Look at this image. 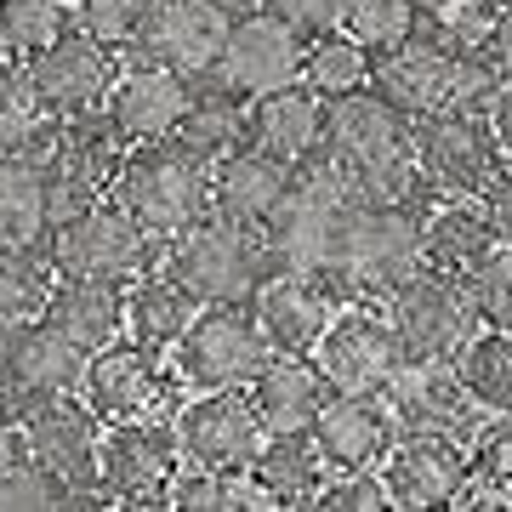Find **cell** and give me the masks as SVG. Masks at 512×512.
<instances>
[{
  "label": "cell",
  "instance_id": "1",
  "mask_svg": "<svg viewBox=\"0 0 512 512\" xmlns=\"http://www.w3.org/2000/svg\"><path fill=\"white\" fill-rule=\"evenodd\" d=\"M325 148L348 165L359 200H382V205H393V200L433 205L439 200L416 171V120L404 109H393L376 86H359V92L330 103Z\"/></svg>",
  "mask_w": 512,
  "mask_h": 512
},
{
  "label": "cell",
  "instance_id": "2",
  "mask_svg": "<svg viewBox=\"0 0 512 512\" xmlns=\"http://www.w3.org/2000/svg\"><path fill=\"white\" fill-rule=\"evenodd\" d=\"M421 268H427V205L353 200L348 228H342V251L313 279L325 285V296L342 313V308H359V302H387Z\"/></svg>",
  "mask_w": 512,
  "mask_h": 512
},
{
  "label": "cell",
  "instance_id": "3",
  "mask_svg": "<svg viewBox=\"0 0 512 512\" xmlns=\"http://www.w3.org/2000/svg\"><path fill=\"white\" fill-rule=\"evenodd\" d=\"M353 177L348 165L336 160L330 148L308 154L296 165L291 177V194L268 217V251H274L279 268H302V274H325L336 251H342V228H348V211H353Z\"/></svg>",
  "mask_w": 512,
  "mask_h": 512
},
{
  "label": "cell",
  "instance_id": "4",
  "mask_svg": "<svg viewBox=\"0 0 512 512\" xmlns=\"http://www.w3.org/2000/svg\"><path fill=\"white\" fill-rule=\"evenodd\" d=\"M114 205L131 211L165 245L171 234H183L188 222L211 211V165L177 137L126 143L120 171H114Z\"/></svg>",
  "mask_w": 512,
  "mask_h": 512
},
{
  "label": "cell",
  "instance_id": "5",
  "mask_svg": "<svg viewBox=\"0 0 512 512\" xmlns=\"http://www.w3.org/2000/svg\"><path fill=\"white\" fill-rule=\"evenodd\" d=\"M165 268L183 279L205 308H217V302L251 308V296L262 291V279L274 274L279 262L268 251L262 228L222 217V211H205L200 222H188L183 234L165 239Z\"/></svg>",
  "mask_w": 512,
  "mask_h": 512
},
{
  "label": "cell",
  "instance_id": "6",
  "mask_svg": "<svg viewBox=\"0 0 512 512\" xmlns=\"http://www.w3.org/2000/svg\"><path fill=\"white\" fill-rule=\"evenodd\" d=\"M160 251V239L114 200L63 217L46 239V256L57 262L63 279H97V285H120V291H131L148 268H160Z\"/></svg>",
  "mask_w": 512,
  "mask_h": 512
},
{
  "label": "cell",
  "instance_id": "7",
  "mask_svg": "<svg viewBox=\"0 0 512 512\" xmlns=\"http://www.w3.org/2000/svg\"><path fill=\"white\" fill-rule=\"evenodd\" d=\"M126 137L114 131L109 114H74V120H52L40 131V143L29 148V160L46 177L52 194V217H74L86 205L114 200V171H120Z\"/></svg>",
  "mask_w": 512,
  "mask_h": 512
},
{
  "label": "cell",
  "instance_id": "8",
  "mask_svg": "<svg viewBox=\"0 0 512 512\" xmlns=\"http://www.w3.org/2000/svg\"><path fill=\"white\" fill-rule=\"evenodd\" d=\"M501 137H495L490 109H439L416 120V171L439 200H484L495 188L501 165Z\"/></svg>",
  "mask_w": 512,
  "mask_h": 512
},
{
  "label": "cell",
  "instance_id": "9",
  "mask_svg": "<svg viewBox=\"0 0 512 512\" xmlns=\"http://www.w3.org/2000/svg\"><path fill=\"white\" fill-rule=\"evenodd\" d=\"M177 382L194 387V393H217V387H251L256 370L268 365V336L256 325L251 308L239 302H217V308H200L194 325L177 336Z\"/></svg>",
  "mask_w": 512,
  "mask_h": 512
},
{
  "label": "cell",
  "instance_id": "10",
  "mask_svg": "<svg viewBox=\"0 0 512 512\" xmlns=\"http://www.w3.org/2000/svg\"><path fill=\"white\" fill-rule=\"evenodd\" d=\"M23 450L46 461L63 484L74 490L80 507H114L103 490V416L86 399H46L23 410Z\"/></svg>",
  "mask_w": 512,
  "mask_h": 512
},
{
  "label": "cell",
  "instance_id": "11",
  "mask_svg": "<svg viewBox=\"0 0 512 512\" xmlns=\"http://www.w3.org/2000/svg\"><path fill=\"white\" fill-rule=\"evenodd\" d=\"M387 319H393L410 359H456L478 330V302L467 279L421 268L387 296Z\"/></svg>",
  "mask_w": 512,
  "mask_h": 512
},
{
  "label": "cell",
  "instance_id": "12",
  "mask_svg": "<svg viewBox=\"0 0 512 512\" xmlns=\"http://www.w3.org/2000/svg\"><path fill=\"white\" fill-rule=\"evenodd\" d=\"M23 69L35 80L40 103L52 109V120H74V114H103L120 74V46L86 35L80 23H69L57 40H46L40 52L23 57Z\"/></svg>",
  "mask_w": 512,
  "mask_h": 512
},
{
  "label": "cell",
  "instance_id": "13",
  "mask_svg": "<svg viewBox=\"0 0 512 512\" xmlns=\"http://www.w3.org/2000/svg\"><path fill=\"white\" fill-rule=\"evenodd\" d=\"M404 359L410 353H404L399 330L387 313H376V302L342 308L313 348V365L325 370L330 393H370V399H382L387 382L404 370Z\"/></svg>",
  "mask_w": 512,
  "mask_h": 512
},
{
  "label": "cell",
  "instance_id": "14",
  "mask_svg": "<svg viewBox=\"0 0 512 512\" xmlns=\"http://www.w3.org/2000/svg\"><path fill=\"white\" fill-rule=\"evenodd\" d=\"M183 473L177 427L160 416L109 421L103 433V490L114 507H165L171 478Z\"/></svg>",
  "mask_w": 512,
  "mask_h": 512
},
{
  "label": "cell",
  "instance_id": "15",
  "mask_svg": "<svg viewBox=\"0 0 512 512\" xmlns=\"http://www.w3.org/2000/svg\"><path fill=\"white\" fill-rule=\"evenodd\" d=\"M387 410L404 433H433V439H461L473 444L478 433V410L484 404L467 393L456 359H404V370L387 382Z\"/></svg>",
  "mask_w": 512,
  "mask_h": 512
},
{
  "label": "cell",
  "instance_id": "16",
  "mask_svg": "<svg viewBox=\"0 0 512 512\" xmlns=\"http://www.w3.org/2000/svg\"><path fill=\"white\" fill-rule=\"evenodd\" d=\"M228 29H234V18L217 12L211 0H148V12L137 23V35H131L126 57L165 63V69H177L194 80V74L217 69Z\"/></svg>",
  "mask_w": 512,
  "mask_h": 512
},
{
  "label": "cell",
  "instance_id": "17",
  "mask_svg": "<svg viewBox=\"0 0 512 512\" xmlns=\"http://www.w3.org/2000/svg\"><path fill=\"white\" fill-rule=\"evenodd\" d=\"M177 444H183L188 467H251L256 444H262V416L245 399V387H217V393H194L177 404Z\"/></svg>",
  "mask_w": 512,
  "mask_h": 512
},
{
  "label": "cell",
  "instance_id": "18",
  "mask_svg": "<svg viewBox=\"0 0 512 512\" xmlns=\"http://www.w3.org/2000/svg\"><path fill=\"white\" fill-rule=\"evenodd\" d=\"M86 365H92V353L74 336H63L52 319H23V325L6 330V399L18 410L80 393Z\"/></svg>",
  "mask_w": 512,
  "mask_h": 512
},
{
  "label": "cell",
  "instance_id": "19",
  "mask_svg": "<svg viewBox=\"0 0 512 512\" xmlns=\"http://www.w3.org/2000/svg\"><path fill=\"white\" fill-rule=\"evenodd\" d=\"M171 382H177V370H165L154 348L109 342V348L92 353L80 393L103 421H131V416H160V404H171Z\"/></svg>",
  "mask_w": 512,
  "mask_h": 512
},
{
  "label": "cell",
  "instance_id": "20",
  "mask_svg": "<svg viewBox=\"0 0 512 512\" xmlns=\"http://www.w3.org/2000/svg\"><path fill=\"white\" fill-rule=\"evenodd\" d=\"M387 501L393 507H456L473 490V456L461 439L404 433L387 450Z\"/></svg>",
  "mask_w": 512,
  "mask_h": 512
},
{
  "label": "cell",
  "instance_id": "21",
  "mask_svg": "<svg viewBox=\"0 0 512 512\" xmlns=\"http://www.w3.org/2000/svg\"><path fill=\"white\" fill-rule=\"evenodd\" d=\"M188 109V74L165 69V63H143V57H126L120 74H114L109 92V120L126 143H154V137H177Z\"/></svg>",
  "mask_w": 512,
  "mask_h": 512
},
{
  "label": "cell",
  "instance_id": "22",
  "mask_svg": "<svg viewBox=\"0 0 512 512\" xmlns=\"http://www.w3.org/2000/svg\"><path fill=\"white\" fill-rule=\"evenodd\" d=\"M217 74L245 97L291 86V80H302V40L262 6V12H251V18H234V29H228V40H222Z\"/></svg>",
  "mask_w": 512,
  "mask_h": 512
},
{
  "label": "cell",
  "instance_id": "23",
  "mask_svg": "<svg viewBox=\"0 0 512 512\" xmlns=\"http://www.w3.org/2000/svg\"><path fill=\"white\" fill-rule=\"evenodd\" d=\"M251 313L262 336H268V348L274 353H313L319 348V336L325 325L336 319V302L325 296V285L302 268H274V274L262 279V291L251 296Z\"/></svg>",
  "mask_w": 512,
  "mask_h": 512
},
{
  "label": "cell",
  "instance_id": "24",
  "mask_svg": "<svg viewBox=\"0 0 512 512\" xmlns=\"http://www.w3.org/2000/svg\"><path fill=\"white\" fill-rule=\"evenodd\" d=\"M313 439H319V450H325V461L336 473H348V467H382L387 450L399 444V421H393L387 399L330 393V404L313 421Z\"/></svg>",
  "mask_w": 512,
  "mask_h": 512
},
{
  "label": "cell",
  "instance_id": "25",
  "mask_svg": "<svg viewBox=\"0 0 512 512\" xmlns=\"http://www.w3.org/2000/svg\"><path fill=\"white\" fill-rule=\"evenodd\" d=\"M291 177H296V165H285L279 154H268L256 143H239L234 154H222L211 165V211H222L234 222H251V228H268V217L291 194Z\"/></svg>",
  "mask_w": 512,
  "mask_h": 512
},
{
  "label": "cell",
  "instance_id": "26",
  "mask_svg": "<svg viewBox=\"0 0 512 512\" xmlns=\"http://www.w3.org/2000/svg\"><path fill=\"white\" fill-rule=\"evenodd\" d=\"M325 126H330V103L313 86H302V80L251 97V114H245V137L256 148L279 154L285 165H302L308 154H319L325 148Z\"/></svg>",
  "mask_w": 512,
  "mask_h": 512
},
{
  "label": "cell",
  "instance_id": "27",
  "mask_svg": "<svg viewBox=\"0 0 512 512\" xmlns=\"http://www.w3.org/2000/svg\"><path fill=\"white\" fill-rule=\"evenodd\" d=\"M251 404L262 416V433H313L319 410L330 404V382L313 365V353H268V365L251 382Z\"/></svg>",
  "mask_w": 512,
  "mask_h": 512
},
{
  "label": "cell",
  "instance_id": "28",
  "mask_svg": "<svg viewBox=\"0 0 512 512\" xmlns=\"http://www.w3.org/2000/svg\"><path fill=\"white\" fill-rule=\"evenodd\" d=\"M251 478L268 507H313L330 478V461L313 433H268L251 456Z\"/></svg>",
  "mask_w": 512,
  "mask_h": 512
},
{
  "label": "cell",
  "instance_id": "29",
  "mask_svg": "<svg viewBox=\"0 0 512 512\" xmlns=\"http://www.w3.org/2000/svg\"><path fill=\"white\" fill-rule=\"evenodd\" d=\"M245 114H251V97L234 92L217 69H205L188 80V109H183V126H177V143H188L205 165H217L222 154H234L245 137Z\"/></svg>",
  "mask_w": 512,
  "mask_h": 512
},
{
  "label": "cell",
  "instance_id": "30",
  "mask_svg": "<svg viewBox=\"0 0 512 512\" xmlns=\"http://www.w3.org/2000/svg\"><path fill=\"white\" fill-rule=\"evenodd\" d=\"M200 308H205L200 296L160 262V268H148L126 291V336L143 342V348H154V353H165V348H177V336L194 325Z\"/></svg>",
  "mask_w": 512,
  "mask_h": 512
},
{
  "label": "cell",
  "instance_id": "31",
  "mask_svg": "<svg viewBox=\"0 0 512 512\" xmlns=\"http://www.w3.org/2000/svg\"><path fill=\"white\" fill-rule=\"evenodd\" d=\"M46 319L63 336H74L86 353H97L126 336V291L120 285H97V279H57Z\"/></svg>",
  "mask_w": 512,
  "mask_h": 512
},
{
  "label": "cell",
  "instance_id": "32",
  "mask_svg": "<svg viewBox=\"0 0 512 512\" xmlns=\"http://www.w3.org/2000/svg\"><path fill=\"white\" fill-rule=\"evenodd\" d=\"M495 245H501V239H495L490 211H478L473 200L427 205V268L456 274V279H473L478 262H484Z\"/></svg>",
  "mask_w": 512,
  "mask_h": 512
},
{
  "label": "cell",
  "instance_id": "33",
  "mask_svg": "<svg viewBox=\"0 0 512 512\" xmlns=\"http://www.w3.org/2000/svg\"><path fill=\"white\" fill-rule=\"evenodd\" d=\"M57 228L46 177L29 154H0V251L46 245Z\"/></svg>",
  "mask_w": 512,
  "mask_h": 512
},
{
  "label": "cell",
  "instance_id": "34",
  "mask_svg": "<svg viewBox=\"0 0 512 512\" xmlns=\"http://www.w3.org/2000/svg\"><path fill=\"white\" fill-rule=\"evenodd\" d=\"M370 63H376V52H370L365 40H353L348 29H330V35H319V40H302V86H313L325 103L370 86Z\"/></svg>",
  "mask_w": 512,
  "mask_h": 512
},
{
  "label": "cell",
  "instance_id": "35",
  "mask_svg": "<svg viewBox=\"0 0 512 512\" xmlns=\"http://www.w3.org/2000/svg\"><path fill=\"white\" fill-rule=\"evenodd\" d=\"M57 262L46 245H23V251H0V325L12 330L23 319H46V302L57 291Z\"/></svg>",
  "mask_w": 512,
  "mask_h": 512
},
{
  "label": "cell",
  "instance_id": "36",
  "mask_svg": "<svg viewBox=\"0 0 512 512\" xmlns=\"http://www.w3.org/2000/svg\"><path fill=\"white\" fill-rule=\"evenodd\" d=\"M456 370L484 410H495V416L512 410V330H473V342L456 353Z\"/></svg>",
  "mask_w": 512,
  "mask_h": 512
},
{
  "label": "cell",
  "instance_id": "37",
  "mask_svg": "<svg viewBox=\"0 0 512 512\" xmlns=\"http://www.w3.org/2000/svg\"><path fill=\"white\" fill-rule=\"evenodd\" d=\"M46 126H52V109L40 103L23 57H0V154H29Z\"/></svg>",
  "mask_w": 512,
  "mask_h": 512
},
{
  "label": "cell",
  "instance_id": "38",
  "mask_svg": "<svg viewBox=\"0 0 512 512\" xmlns=\"http://www.w3.org/2000/svg\"><path fill=\"white\" fill-rule=\"evenodd\" d=\"M165 507H183V512H228V507H268L262 490H256L251 467H183L165 490Z\"/></svg>",
  "mask_w": 512,
  "mask_h": 512
},
{
  "label": "cell",
  "instance_id": "39",
  "mask_svg": "<svg viewBox=\"0 0 512 512\" xmlns=\"http://www.w3.org/2000/svg\"><path fill=\"white\" fill-rule=\"evenodd\" d=\"M74 23V0H0V52L29 57Z\"/></svg>",
  "mask_w": 512,
  "mask_h": 512
},
{
  "label": "cell",
  "instance_id": "40",
  "mask_svg": "<svg viewBox=\"0 0 512 512\" xmlns=\"http://www.w3.org/2000/svg\"><path fill=\"white\" fill-rule=\"evenodd\" d=\"M0 507L6 512H40V507H80V501H74V490L46 467V461H35L23 450V456H12L0 467Z\"/></svg>",
  "mask_w": 512,
  "mask_h": 512
},
{
  "label": "cell",
  "instance_id": "41",
  "mask_svg": "<svg viewBox=\"0 0 512 512\" xmlns=\"http://www.w3.org/2000/svg\"><path fill=\"white\" fill-rule=\"evenodd\" d=\"M342 29L353 40H365L370 52H387L421 29V0H348Z\"/></svg>",
  "mask_w": 512,
  "mask_h": 512
},
{
  "label": "cell",
  "instance_id": "42",
  "mask_svg": "<svg viewBox=\"0 0 512 512\" xmlns=\"http://www.w3.org/2000/svg\"><path fill=\"white\" fill-rule=\"evenodd\" d=\"M501 0H421V29L444 46H484Z\"/></svg>",
  "mask_w": 512,
  "mask_h": 512
},
{
  "label": "cell",
  "instance_id": "43",
  "mask_svg": "<svg viewBox=\"0 0 512 512\" xmlns=\"http://www.w3.org/2000/svg\"><path fill=\"white\" fill-rule=\"evenodd\" d=\"M467 456H473V490L512 495V410H501L490 427H478Z\"/></svg>",
  "mask_w": 512,
  "mask_h": 512
},
{
  "label": "cell",
  "instance_id": "44",
  "mask_svg": "<svg viewBox=\"0 0 512 512\" xmlns=\"http://www.w3.org/2000/svg\"><path fill=\"white\" fill-rule=\"evenodd\" d=\"M467 285H473L478 319L512 330V245H495V251L478 262V274L467 279Z\"/></svg>",
  "mask_w": 512,
  "mask_h": 512
},
{
  "label": "cell",
  "instance_id": "45",
  "mask_svg": "<svg viewBox=\"0 0 512 512\" xmlns=\"http://www.w3.org/2000/svg\"><path fill=\"white\" fill-rule=\"evenodd\" d=\"M143 12H148V0H74V23H80L86 35L120 46V52L131 46V35H137Z\"/></svg>",
  "mask_w": 512,
  "mask_h": 512
},
{
  "label": "cell",
  "instance_id": "46",
  "mask_svg": "<svg viewBox=\"0 0 512 512\" xmlns=\"http://www.w3.org/2000/svg\"><path fill=\"white\" fill-rule=\"evenodd\" d=\"M313 507H330V512H376V507H393L387 501V478L376 467H348V473L325 478V490Z\"/></svg>",
  "mask_w": 512,
  "mask_h": 512
},
{
  "label": "cell",
  "instance_id": "47",
  "mask_svg": "<svg viewBox=\"0 0 512 512\" xmlns=\"http://www.w3.org/2000/svg\"><path fill=\"white\" fill-rule=\"evenodd\" d=\"M262 6H268L296 40H319V35H330V29H342V18H348V0H262Z\"/></svg>",
  "mask_w": 512,
  "mask_h": 512
},
{
  "label": "cell",
  "instance_id": "48",
  "mask_svg": "<svg viewBox=\"0 0 512 512\" xmlns=\"http://www.w3.org/2000/svg\"><path fill=\"white\" fill-rule=\"evenodd\" d=\"M484 211H490V222H495V239L512 245V171L495 177V188L484 194Z\"/></svg>",
  "mask_w": 512,
  "mask_h": 512
},
{
  "label": "cell",
  "instance_id": "49",
  "mask_svg": "<svg viewBox=\"0 0 512 512\" xmlns=\"http://www.w3.org/2000/svg\"><path fill=\"white\" fill-rule=\"evenodd\" d=\"M12 456H23V410L0 393V467Z\"/></svg>",
  "mask_w": 512,
  "mask_h": 512
},
{
  "label": "cell",
  "instance_id": "50",
  "mask_svg": "<svg viewBox=\"0 0 512 512\" xmlns=\"http://www.w3.org/2000/svg\"><path fill=\"white\" fill-rule=\"evenodd\" d=\"M490 57L501 63V74L512 80V0H501V12H495V23H490Z\"/></svg>",
  "mask_w": 512,
  "mask_h": 512
},
{
  "label": "cell",
  "instance_id": "51",
  "mask_svg": "<svg viewBox=\"0 0 512 512\" xmlns=\"http://www.w3.org/2000/svg\"><path fill=\"white\" fill-rule=\"evenodd\" d=\"M490 120H495V137H501V148L512 154V80L501 86V97L490 103Z\"/></svg>",
  "mask_w": 512,
  "mask_h": 512
},
{
  "label": "cell",
  "instance_id": "52",
  "mask_svg": "<svg viewBox=\"0 0 512 512\" xmlns=\"http://www.w3.org/2000/svg\"><path fill=\"white\" fill-rule=\"evenodd\" d=\"M217 12H228V18H251V12H262V0H211Z\"/></svg>",
  "mask_w": 512,
  "mask_h": 512
},
{
  "label": "cell",
  "instance_id": "53",
  "mask_svg": "<svg viewBox=\"0 0 512 512\" xmlns=\"http://www.w3.org/2000/svg\"><path fill=\"white\" fill-rule=\"evenodd\" d=\"M0 393H6V325H0Z\"/></svg>",
  "mask_w": 512,
  "mask_h": 512
},
{
  "label": "cell",
  "instance_id": "54",
  "mask_svg": "<svg viewBox=\"0 0 512 512\" xmlns=\"http://www.w3.org/2000/svg\"><path fill=\"white\" fill-rule=\"evenodd\" d=\"M0 57H6V52H0Z\"/></svg>",
  "mask_w": 512,
  "mask_h": 512
}]
</instances>
